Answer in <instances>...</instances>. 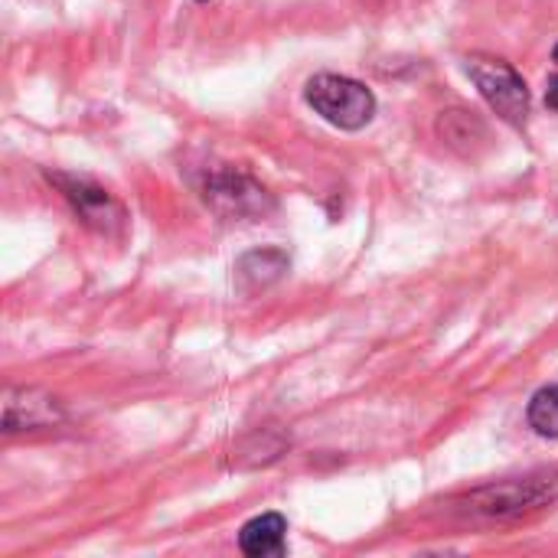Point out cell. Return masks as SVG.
Wrapping results in <instances>:
<instances>
[{
	"instance_id": "obj_12",
	"label": "cell",
	"mask_w": 558,
	"mask_h": 558,
	"mask_svg": "<svg viewBox=\"0 0 558 558\" xmlns=\"http://www.w3.org/2000/svg\"><path fill=\"white\" fill-rule=\"evenodd\" d=\"M553 56H556V62H558V43H556V49H553Z\"/></svg>"
},
{
	"instance_id": "obj_6",
	"label": "cell",
	"mask_w": 558,
	"mask_h": 558,
	"mask_svg": "<svg viewBox=\"0 0 558 558\" xmlns=\"http://www.w3.org/2000/svg\"><path fill=\"white\" fill-rule=\"evenodd\" d=\"M62 418V402L46 389H7L3 396V435L52 428Z\"/></svg>"
},
{
	"instance_id": "obj_4",
	"label": "cell",
	"mask_w": 558,
	"mask_h": 558,
	"mask_svg": "<svg viewBox=\"0 0 558 558\" xmlns=\"http://www.w3.org/2000/svg\"><path fill=\"white\" fill-rule=\"evenodd\" d=\"M49 183L59 186V193L65 196V203L75 209V216L98 235L105 239H121L124 229H128V213L124 206L105 190L98 186L95 180L88 177H78V173H62V170H52L49 173Z\"/></svg>"
},
{
	"instance_id": "obj_2",
	"label": "cell",
	"mask_w": 558,
	"mask_h": 558,
	"mask_svg": "<svg viewBox=\"0 0 558 558\" xmlns=\"http://www.w3.org/2000/svg\"><path fill=\"white\" fill-rule=\"evenodd\" d=\"M304 101L340 131H363L376 118V95L350 75L320 72L307 78Z\"/></svg>"
},
{
	"instance_id": "obj_8",
	"label": "cell",
	"mask_w": 558,
	"mask_h": 558,
	"mask_svg": "<svg viewBox=\"0 0 558 558\" xmlns=\"http://www.w3.org/2000/svg\"><path fill=\"white\" fill-rule=\"evenodd\" d=\"M288 268H291V258L284 248H255L235 262V281L242 291L255 294V291H265L275 281H281Z\"/></svg>"
},
{
	"instance_id": "obj_10",
	"label": "cell",
	"mask_w": 558,
	"mask_h": 558,
	"mask_svg": "<svg viewBox=\"0 0 558 558\" xmlns=\"http://www.w3.org/2000/svg\"><path fill=\"white\" fill-rule=\"evenodd\" d=\"M530 428L543 438H558V386H546L530 399Z\"/></svg>"
},
{
	"instance_id": "obj_1",
	"label": "cell",
	"mask_w": 558,
	"mask_h": 558,
	"mask_svg": "<svg viewBox=\"0 0 558 558\" xmlns=\"http://www.w3.org/2000/svg\"><path fill=\"white\" fill-rule=\"evenodd\" d=\"M558 500V471H536L526 477H510L487 484L464 497V510L487 520H517L536 513Z\"/></svg>"
},
{
	"instance_id": "obj_7",
	"label": "cell",
	"mask_w": 558,
	"mask_h": 558,
	"mask_svg": "<svg viewBox=\"0 0 558 558\" xmlns=\"http://www.w3.org/2000/svg\"><path fill=\"white\" fill-rule=\"evenodd\" d=\"M438 137L461 157H477L487 144H490V128L481 114L468 111V108H448L438 114L435 121Z\"/></svg>"
},
{
	"instance_id": "obj_3",
	"label": "cell",
	"mask_w": 558,
	"mask_h": 558,
	"mask_svg": "<svg viewBox=\"0 0 558 558\" xmlns=\"http://www.w3.org/2000/svg\"><path fill=\"white\" fill-rule=\"evenodd\" d=\"M468 75L477 85L481 98L513 128H523L530 118V88L523 75L494 56H471L468 59Z\"/></svg>"
},
{
	"instance_id": "obj_5",
	"label": "cell",
	"mask_w": 558,
	"mask_h": 558,
	"mask_svg": "<svg viewBox=\"0 0 558 558\" xmlns=\"http://www.w3.org/2000/svg\"><path fill=\"white\" fill-rule=\"evenodd\" d=\"M203 199L216 216H222L229 222L258 219L275 209V196L258 180H252L248 173H239V170L209 173L203 183Z\"/></svg>"
},
{
	"instance_id": "obj_11",
	"label": "cell",
	"mask_w": 558,
	"mask_h": 558,
	"mask_svg": "<svg viewBox=\"0 0 558 558\" xmlns=\"http://www.w3.org/2000/svg\"><path fill=\"white\" fill-rule=\"evenodd\" d=\"M546 105L558 111V72L549 78V85H546Z\"/></svg>"
},
{
	"instance_id": "obj_9",
	"label": "cell",
	"mask_w": 558,
	"mask_h": 558,
	"mask_svg": "<svg viewBox=\"0 0 558 558\" xmlns=\"http://www.w3.org/2000/svg\"><path fill=\"white\" fill-rule=\"evenodd\" d=\"M284 536H288V520L281 513H262L248 520L239 533V549L248 558L281 556L284 553Z\"/></svg>"
}]
</instances>
